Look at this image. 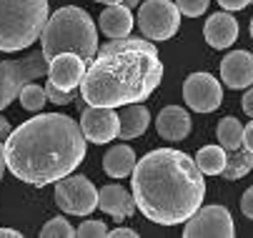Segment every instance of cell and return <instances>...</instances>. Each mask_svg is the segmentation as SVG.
<instances>
[{
    "label": "cell",
    "instance_id": "1",
    "mask_svg": "<svg viewBox=\"0 0 253 238\" xmlns=\"http://www.w3.org/2000/svg\"><path fill=\"white\" fill-rule=\"evenodd\" d=\"M5 168L35 188L73 173L85 158L81 125L63 113H41L20 123L5 138Z\"/></svg>",
    "mask_w": 253,
    "mask_h": 238
},
{
    "label": "cell",
    "instance_id": "2",
    "mask_svg": "<svg viewBox=\"0 0 253 238\" xmlns=\"http://www.w3.org/2000/svg\"><path fill=\"white\" fill-rule=\"evenodd\" d=\"M163 80L158 48L148 38H116L98 45V53L85 65L81 95L88 106L123 108L143 103Z\"/></svg>",
    "mask_w": 253,
    "mask_h": 238
},
{
    "label": "cell",
    "instance_id": "3",
    "mask_svg": "<svg viewBox=\"0 0 253 238\" xmlns=\"http://www.w3.org/2000/svg\"><path fill=\"white\" fill-rule=\"evenodd\" d=\"M135 208L158 226L186 223L206 198L196 160L178 148H156L135 160L130 173Z\"/></svg>",
    "mask_w": 253,
    "mask_h": 238
},
{
    "label": "cell",
    "instance_id": "4",
    "mask_svg": "<svg viewBox=\"0 0 253 238\" xmlns=\"http://www.w3.org/2000/svg\"><path fill=\"white\" fill-rule=\"evenodd\" d=\"M41 43L45 60L55 58L58 53H76L85 63H90L98 53V28L83 8L65 5L48 15Z\"/></svg>",
    "mask_w": 253,
    "mask_h": 238
},
{
    "label": "cell",
    "instance_id": "5",
    "mask_svg": "<svg viewBox=\"0 0 253 238\" xmlns=\"http://www.w3.org/2000/svg\"><path fill=\"white\" fill-rule=\"evenodd\" d=\"M48 0H0V50L18 53L41 38Z\"/></svg>",
    "mask_w": 253,
    "mask_h": 238
},
{
    "label": "cell",
    "instance_id": "6",
    "mask_svg": "<svg viewBox=\"0 0 253 238\" xmlns=\"http://www.w3.org/2000/svg\"><path fill=\"white\" fill-rule=\"evenodd\" d=\"M48 73V60L43 50H33L23 60H0V111L18 98L20 88Z\"/></svg>",
    "mask_w": 253,
    "mask_h": 238
},
{
    "label": "cell",
    "instance_id": "7",
    "mask_svg": "<svg viewBox=\"0 0 253 238\" xmlns=\"http://www.w3.org/2000/svg\"><path fill=\"white\" fill-rule=\"evenodd\" d=\"M55 206L68 216H90L98 208V188L85 176L68 173L55 181Z\"/></svg>",
    "mask_w": 253,
    "mask_h": 238
},
{
    "label": "cell",
    "instance_id": "8",
    "mask_svg": "<svg viewBox=\"0 0 253 238\" xmlns=\"http://www.w3.org/2000/svg\"><path fill=\"white\" fill-rule=\"evenodd\" d=\"M143 38L148 40H168L178 33L180 25V10L173 0H146L138 8L135 18Z\"/></svg>",
    "mask_w": 253,
    "mask_h": 238
},
{
    "label": "cell",
    "instance_id": "9",
    "mask_svg": "<svg viewBox=\"0 0 253 238\" xmlns=\"http://www.w3.org/2000/svg\"><path fill=\"white\" fill-rule=\"evenodd\" d=\"M186 238H233L236 226L226 206H198V211L186 221Z\"/></svg>",
    "mask_w": 253,
    "mask_h": 238
},
{
    "label": "cell",
    "instance_id": "10",
    "mask_svg": "<svg viewBox=\"0 0 253 238\" xmlns=\"http://www.w3.org/2000/svg\"><path fill=\"white\" fill-rule=\"evenodd\" d=\"M183 100L196 113H213L223 100V88L211 73H191L183 83Z\"/></svg>",
    "mask_w": 253,
    "mask_h": 238
},
{
    "label": "cell",
    "instance_id": "11",
    "mask_svg": "<svg viewBox=\"0 0 253 238\" xmlns=\"http://www.w3.org/2000/svg\"><path fill=\"white\" fill-rule=\"evenodd\" d=\"M81 130L85 135V141L90 143H111L118 138L121 118L116 108H103V106H85L81 113Z\"/></svg>",
    "mask_w": 253,
    "mask_h": 238
},
{
    "label": "cell",
    "instance_id": "12",
    "mask_svg": "<svg viewBox=\"0 0 253 238\" xmlns=\"http://www.w3.org/2000/svg\"><path fill=\"white\" fill-rule=\"evenodd\" d=\"M85 60L76 53H58L48 60V80L60 90H76L85 73Z\"/></svg>",
    "mask_w": 253,
    "mask_h": 238
},
{
    "label": "cell",
    "instance_id": "13",
    "mask_svg": "<svg viewBox=\"0 0 253 238\" xmlns=\"http://www.w3.org/2000/svg\"><path fill=\"white\" fill-rule=\"evenodd\" d=\"M221 80L231 90H246L253 85V53L233 50L221 60Z\"/></svg>",
    "mask_w": 253,
    "mask_h": 238
},
{
    "label": "cell",
    "instance_id": "14",
    "mask_svg": "<svg viewBox=\"0 0 253 238\" xmlns=\"http://www.w3.org/2000/svg\"><path fill=\"white\" fill-rule=\"evenodd\" d=\"M98 208L103 213H108L113 221H126L130 218L138 208H135V200H133V193H128L123 186L118 183H111V186H103L98 191Z\"/></svg>",
    "mask_w": 253,
    "mask_h": 238
},
{
    "label": "cell",
    "instance_id": "15",
    "mask_svg": "<svg viewBox=\"0 0 253 238\" xmlns=\"http://www.w3.org/2000/svg\"><path fill=\"white\" fill-rule=\"evenodd\" d=\"M203 36H206V43L213 48V50H226L236 43L238 38V20L228 13V10H221V13H213L203 28Z\"/></svg>",
    "mask_w": 253,
    "mask_h": 238
},
{
    "label": "cell",
    "instance_id": "16",
    "mask_svg": "<svg viewBox=\"0 0 253 238\" xmlns=\"http://www.w3.org/2000/svg\"><path fill=\"white\" fill-rule=\"evenodd\" d=\"M191 128H193V120L188 116L186 108H180V106H168L158 113L156 118V130L161 138L175 143V141H183L191 135Z\"/></svg>",
    "mask_w": 253,
    "mask_h": 238
},
{
    "label": "cell",
    "instance_id": "17",
    "mask_svg": "<svg viewBox=\"0 0 253 238\" xmlns=\"http://www.w3.org/2000/svg\"><path fill=\"white\" fill-rule=\"evenodd\" d=\"M133 15H130V8H126L123 3H116V5H105L100 18H98V25L103 30V36H108L111 40L116 38H128L130 30H133Z\"/></svg>",
    "mask_w": 253,
    "mask_h": 238
},
{
    "label": "cell",
    "instance_id": "18",
    "mask_svg": "<svg viewBox=\"0 0 253 238\" xmlns=\"http://www.w3.org/2000/svg\"><path fill=\"white\" fill-rule=\"evenodd\" d=\"M121 128H118V138L121 141H133L138 135H143L151 125V111L143 103H130L123 106V113H118Z\"/></svg>",
    "mask_w": 253,
    "mask_h": 238
},
{
    "label": "cell",
    "instance_id": "19",
    "mask_svg": "<svg viewBox=\"0 0 253 238\" xmlns=\"http://www.w3.org/2000/svg\"><path fill=\"white\" fill-rule=\"evenodd\" d=\"M135 153L130 146L123 143H116L105 151V158H103V171L111 176V178H128L135 168Z\"/></svg>",
    "mask_w": 253,
    "mask_h": 238
},
{
    "label": "cell",
    "instance_id": "20",
    "mask_svg": "<svg viewBox=\"0 0 253 238\" xmlns=\"http://www.w3.org/2000/svg\"><path fill=\"white\" fill-rule=\"evenodd\" d=\"M251 171H253V153L251 151H246L241 146V148L226 153V165H223V171H221V176L226 181H238V178L248 176Z\"/></svg>",
    "mask_w": 253,
    "mask_h": 238
},
{
    "label": "cell",
    "instance_id": "21",
    "mask_svg": "<svg viewBox=\"0 0 253 238\" xmlns=\"http://www.w3.org/2000/svg\"><path fill=\"white\" fill-rule=\"evenodd\" d=\"M196 165L201 168L203 176H221L223 165H226V151L221 146H203L196 153Z\"/></svg>",
    "mask_w": 253,
    "mask_h": 238
},
{
    "label": "cell",
    "instance_id": "22",
    "mask_svg": "<svg viewBox=\"0 0 253 238\" xmlns=\"http://www.w3.org/2000/svg\"><path fill=\"white\" fill-rule=\"evenodd\" d=\"M215 138H218V146L228 153L241 148V138H243V125L238 123V118L228 116L218 120V128H215Z\"/></svg>",
    "mask_w": 253,
    "mask_h": 238
},
{
    "label": "cell",
    "instance_id": "23",
    "mask_svg": "<svg viewBox=\"0 0 253 238\" xmlns=\"http://www.w3.org/2000/svg\"><path fill=\"white\" fill-rule=\"evenodd\" d=\"M18 100H20V106H23L25 111L38 113V111H43V106H45V88L35 85V83L30 80V83H25V85L20 88Z\"/></svg>",
    "mask_w": 253,
    "mask_h": 238
},
{
    "label": "cell",
    "instance_id": "24",
    "mask_svg": "<svg viewBox=\"0 0 253 238\" xmlns=\"http://www.w3.org/2000/svg\"><path fill=\"white\" fill-rule=\"evenodd\" d=\"M41 236H43V238H73V236H76V228L70 226V221H68L65 216H55V218H50V221L43 226Z\"/></svg>",
    "mask_w": 253,
    "mask_h": 238
},
{
    "label": "cell",
    "instance_id": "25",
    "mask_svg": "<svg viewBox=\"0 0 253 238\" xmlns=\"http://www.w3.org/2000/svg\"><path fill=\"white\" fill-rule=\"evenodd\" d=\"M175 8L180 10V15L186 18H198L206 13V8L211 5V0H173Z\"/></svg>",
    "mask_w": 253,
    "mask_h": 238
},
{
    "label": "cell",
    "instance_id": "26",
    "mask_svg": "<svg viewBox=\"0 0 253 238\" xmlns=\"http://www.w3.org/2000/svg\"><path fill=\"white\" fill-rule=\"evenodd\" d=\"M76 236L78 238H105L108 236V226L103 221H83L78 228H76Z\"/></svg>",
    "mask_w": 253,
    "mask_h": 238
},
{
    "label": "cell",
    "instance_id": "27",
    "mask_svg": "<svg viewBox=\"0 0 253 238\" xmlns=\"http://www.w3.org/2000/svg\"><path fill=\"white\" fill-rule=\"evenodd\" d=\"M45 98L50 100V103H55V106H65V103H73L76 100V90H60V88H55L48 80L45 83Z\"/></svg>",
    "mask_w": 253,
    "mask_h": 238
},
{
    "label": "cell",
    "instance_id": "28",
    "mask_svg": "<svg viewBox=\"0 0 253 238\" xmlns=\"http://www.w3.org/2000/svg\"><path fill=\"white\" fill-rule=\"evenodd\" d=\"M241 211H243L246 218L253 221V186H251V188L243 193V198H241Z\"/></svg>",
    "mask_w": 253,
    "mask_h": 238
},
{
    "label": "cell",
    "instance_id": "29",
    "mask_svg": "<svg viewBox=\"0 0 253 238\" xmlns=\"http://www.w3.org/2000/svg\"><path fill=\"white\" fill-rule=\"evenodd\" d=\"M251 3H253V0H218V5H221L223 10H228V13L243 10V8H248Z\"/></svg>",
    "mask_w": 253,
    "mask_h": 238
},
{
    "label": "cell",
    "instance_id": "30",
    "mask_svg": "<svg viewBox=\"0 0 253 238\" xmlns=\"http://www.w3.org/2000/svg\"><path fill=\"white\" fill-rule=\"evenodd\" d=\"M241 108H243V113L248 118H253V85H248V90H246V95L241 100Z\"/></svg>",
    "mask_w": 253,
    "mask_h": 238
},
{
    "label": "cell",
    "instance_id": "31",
    "mask_svg": "<svg viewBox=\"0 0 253 238\" xmlns=\"http://www.w3.org/2000/svg\"><path fill=\"white\" fill-rule=\"evenodd\" d=\"M241 146L246 148V151H251L253 153V120L243 128V138H241Z\"/></svg>",
    "mask_w": 253,
    "mask_h": 238
},
{
    "label": "cell",
    "instance_id": "32",
    "mask_svg": "<svg viewBox=\"0 0 253 238\" xmlns=\"http://www.w3.org/2000/svg\"><path fill=\"white\" fill-rule=\"evenodd\" d=\"M108 236H113V238H135L138 233L133 231V228H113V231H108Z\"/></svg>",
    "mask_w": 253,
    "mask_h": 238
},
{
    "label": "cell",
    "instance_id": "33",
    "mask_svg": "<svg viewBox=\"0 0 253 238\" xmlns=\"http://www.w3.org/2000/svg\"><path fill=\"white\" fill-rule=\"evenodd\" d=\"M10 120L5 118V116H0V141H5L8 138V135H10Z\"/></svg>",
    "mask_w": 253,
    "mask_h": 238
},
{
    "label": "cell",
    "instance_id": "34",
    "mask_svg": "<svg viewBox=\"0 0 253 238\" xmlns=\"http://www.w3.org/2000/svg\"><path fill=\"white\" fill-rule=\"evenodd\" d=\"M3 173H5V146L0 143V181H3Z\"/></svg>",
    "mask_w": 253,
    "mask_h": 238
},
{
    "label": "cell",
    "instance_id": "35",
    "mask_svg": "<svg viewBox=\"0 0 253 238\" xmlns=\"http://www.w3.org/2000/svg\"><path fill=\"white\" fill-rule=\"evenodd\" d=\"M3 236H5V238H18L20 233L13 231V228H0V238H3Z\"/></svg>",
    "mask_w": 253,
    "mask_h": 238
},
{
    "label": "cell",
    "instance_id": "36",
    "mask_svg": "<svg viewBox=\"0 0 253 238\" xmlns=\"http://www.w3.org/2000/svg\"><path fill=\"white\" fill-rule=\"evenodd\" d=\"M121 3H123L126 8H135V5L140 3V0H121Z\"/></svg>",
    "mask_w": 253,
    "mask_h": 238
},
{
    "label": "cell",
    "instance_id": "37",
    "mask_svg": "<svg viewBox=\"0 0 253 238\" xmlns=\"http://www.w3.org/2000/svg\"><path fill=\"white\" fill-rule=\"evenodd\" d=\"M95 3H105V5H116V3H121V0H95Z\"/></svg>",
    "mask_w": 253,
    "mask_h": 238
},
{
    "label": "cell",
    "instance_id": "38",
    "mask_svg": "<svg viewBox=\"0 0 253 238\" xmlns=\"http://www.w3.org/2000/svg\"><path fill=\"white\" fill-rule=\"evenodd\" d=\"M251 38H253V18H251Z\"/></svg>",
    "mask_w": 253,
    "mask_h": 238
}]
</instances>
